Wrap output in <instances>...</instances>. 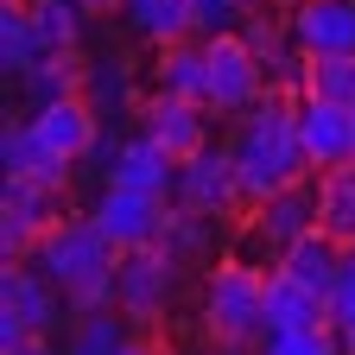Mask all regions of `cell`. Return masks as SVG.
<instances>
[{"label": "cell", "mask_w": 355, "mask_h": 355, "mask_svg": "<svg viewBox=\"0 0 355 355\" xmlns=\"http://www.w3.org/2000/svg\"><path fill=\"white\" fill-rule=\"evenodd\" d=\"M203 330L216 349H260L266 336V273L254 260H216L203 279Z\"/></svg>", "instance_id": "3"}, {"label": "cell", "mask_w": 355, "mask_h": 355, "mask_svg": "<svg viewBox=\"0 0 355 355\" xmlns=\"http://www.w3.org/2000/svg\"><path fill=\"white\" fill-rule=\"evenodd\" d=\"M165 209H171V197H146V191H127V184H102V197H96V229L127 254V248H153L159 241V229H165Z\"/></svg>", "instance_id": "10"}, {"label": "cell", "mask_w": 355, "mask_h": 355, "mask_svg": "<svg viewBox=\"0 0 355 355\" xmlns=\"http://www.w3.org/2000/svg\"><path fill=\"white\" fill-rule=\"evenodd\" d=\"M153 89L184 96V102H203V96H209V44H203V32H197V38H178V44H159V58H153Z\"/></svg>", "instance_id": "19"}, {"label": "cell", "mask_w": 355, "mask_h": 355, "mask_svg": "<svg viewBox=\"0 0 355 355\" xmlns=\"http://www.w3.org/2000/svg\"><path fill=\"white\" fill-rule=\"evenodd\" d=\"M171 203H184V209H197V216H235V209H248L241 203V178H235V153L229 146H203L197 159H184L178 165V191H171Z\"/></svg>", "instance_id": "9"}, {"label": "cell", "mask_w": 355, "mask_h": 355, "mask_svg": "<svg viewBox=\"0 0 355 355\" xmlns=\"http://www.w3.org/2000/svg\"><path fill=\"white\" fill-rule=\"evenodd\" d=\"M108 184H127V191H146V197H171L178 191V159L153 140V133H133L108 153Z\"/></svg>", "instance_id": "15"}, {"label": "cell", "mask_w": 355, "mask_h": 355, "mask_svg": "<svg viewBox=\"0 0 355 355\" xmlns=\"http://www.w3.org/2000/svg\"><path fill=\"white\" fill-rule=\"evenodd\" d=\"M0 165H7V178H32V184H51V191L70 184V159L44 146L32 121H13L0 133Z\"/></svg>", "instance_id": "16"}, {"label": "cell", "mask_w": 355, "mask_h": 355, "mask_svg": "<svg viewBox=\"0 0 355 355\" xmlns=\"http://www.w3.org/2000/svg\"><path fill=\"white\" fill-rule=\"evenodd\" d=\"M44 58H51V44H44L32 7H26V0H7V7H0V70H7V83L19 89Z\"/></svg>", "instance_id": "20"}, {"label": "cell", "mask_w": 355, "mask_h": 355, "mask_svg": "<svg viewBox=\"0 0 355 355\" xmlns=\"http://www.w3.org/2000/svg\"><path fill=\"white\" fill-rule=\"evenodd\" d=\"M32 127H38V140L51 146V153H64L70 165L102 140V108L89 102V96H58V102H44V108H32L26 114Z\"/></svg>", "instance_id": "14"}, {"label": "cell", "mask_w": 355, "mask_h": 355, "mask_svg": "<svg viewBox=\"0 0 355 355\" xmlns=\"http://www.w3.org/2000/svg\"><path fill=\"white\" fill-rule=\"evenodd\" d=\"M203 44H209V96H203V108L241 121V114L266 96V89H273V76H266V64L254 58V44L241 38V26L203 32Z\"/></svg>", "instance_id": "5"}, {"label": "cell", "mask_w": 355, "mask_h": 355, "mask_svg": "<svg viewBox=\"0 0 355 355\" xmlns=\"http://www.w3.org/2000/svg\"><path fill=\"white\" fill-rule=\"evenodd\" d=\"M83 96L96 102V108L127 102V70H121V64H114V70H108V64H89V89H83Z\"/></svg>", "instance_id": "30"}, {"label": "cell", "mask_w": 355, "mask_h": 355, "mask_svg": "<svg viewBox=\"0 0 355 355\" xmlns=\"http://www.w3.org/2000/svg\"><path fill=\"white\" fill-rule=\"evenodd\" d=\"M121 355H165V349H159V343H127Z\"/></svg>", "instance_id": "34"}, {"label": "cell", "mask_w": 355, "mask_h": 355, "mask_svg": "<svg viewBox=\"0 0 355 355\" xmlns=\"http://www.w3.org/2000/svg\"><path fill=\"white\" fill-rule=\"evenodd\" d=\"M286 19H292V44L304 58L355 51V0H298Z\"/></svg>", "instance_id": "13"}, {"label": "cell", "mask_w": 355, "mask_h": 355, "mask_svg": "<svg viewBox=\"0 0 355 355\" xmlns=\"http://www.w3.org/2000/svg\"><path fill=\"white\" fill-rule=\"evenodd\" d=\"M64 311H70L64 286L44 279L38 260H7V273H0V349L26 336H51Z\"/></svg>", "instance_id": "4"}, {"label": "cell", "mask_w": 355, "mask_h": 355, "mask_svg": "<svg viewBox=\"0 0 355 355\" xmlns=\"http://www.w3.org/2000/svg\"><path fill=\"white\" fill-rule=\"evenodd\" d=\"M127 0H83V13H121Z\"/></svg>", "instance_id": "33"}, {"label": "cell", "mask_w": 355, "mask_h": 355, "mask_svg": "<svg viewBox=\"0 0 355 355\" xmlns=\"http://www.w3.org/2000/svg\"><path fill=\"white\" fill-rule=\"evenodd\" d=\"M159 248L165 254H178V260H203L209 248H216V216H197V209H184V203H171L165 209V229H159Z\"/></svg>", "instance_id": "25"}, {"label": "cell", "mask_w": 355, "mask_h": 355, "mask_svg": "<svg viewBox=\"0 0 355 355\" xmlns=\"http://www.w3.org/2000/svg\"><path fill=\"white\" fill-rule=\"evenodd\" d=\"M298 140H304L311 178H318V171H336V165H355V108L298 96Z\"/></svg>", "instance_id": "11"}, {"label": "cell", "mask_w": 355, "mask_h": 355, "mask_svg": "<svg viewBox=\"0 0 355 355\" xmlns=\"http://www.w3.org/2000/svg\"><path fill=\"white\" fill-rule=\"evenodd\" d=\"M0 355H58V349H51V336H26L13 349H0Z\"/></svg>", "instance_id": "31"}, {"label": "cell", "mask_w": 355, "mask_h": 355, "mask_svg": "<svg viewBox=\"0 0 355 355\" xmlns=\"http://www.w3.org/2000/svg\"><path fill=\"white\" fill-rule=\"evenodd\" d=\"M336 336H343V355H355V311H349V318L336 324Z\"/></svg>", "instance_id": "32"}, {"label": "cell", "mask_w": 355, "mask_h": 355, "mask_svg": "<svg viewBox=\"0 0 355 355\" xmlns=\"http://www.w3.org/2000/svg\"><path fill=\"white\" fill-rule=\"evenodd\" d=\"M178 286H184V260L165 254L159 241L153 248H127L121 266H114V304L133 324H159L178 304Z\"/></svg>", "instance_id": "6"}, {"label": "cell", "mask_w": 355, "mask_h": 355, "mask_svg": "<svg viewBox=\"0 0 355 355\" xmlns=\"http://www.w3.org/2000/svg\"><path fill=\"white\" fill-rule=\"evenodd\" d=\"M260 7H279V13H292V7H298V0H260Z\"/></svg>", "instance_id": "35"}, {"label": "cell", "mask_w": 355, "mask_h": 355, "mask_svg": "<svg viewBox=\"0 0 355 355\" xmlns=\"http://www.w3.org/2000/svg\"><path fill=\"white\" fill-rule=\"evenodd\" d=\"M121 19H127L133 38H146L153 51H159V44H178V38H197V32H203V26H197V0H127Z\"/></svg>", "instance_id": "21"}, {"label": "cell", "mask_w": 355, "mask_h": 355, "mask_svg": "<svg viewBox=\"0 0 355 355\" xmlns=\"http://www.w3.org/2000/svg\"><path fill=\"white\" fill-rule=\"evenodd\" d=\"M318 229H330L343 248H355V165L318 171Z\"/></svg>", "instance_id": "23"}, {"label": "cell", "mask_w": 355, "mask_h": 355, "mask_svg": "<svg viewBox=\"0 0 355 355\" xmlns=\"http://www.w3.org/2000/svg\"><path fill=\"white\" fill-rule=\"evenodd\" d=\"M19 89H26V102H32V108L58 102V96H83V89H89V64H83V51H51V58H44Z\"/></svg>", "instance_id": "24"}, {"label": "cell", "mask_w": 355, "mask_h": 355, "mask_svg": "<svg viewBox=\"0 0 355 355\" xmlns=\"http://www.w3.org/2000/svg\"><path fill=\"white\" fill-rule=\"evenodd\" d=\"M279 266H286L292 279H304L311 292L336 298V286H343V266H349V248H343L330 229H311L304 241H292V248L279 254Z\"/></svg>", "instance_id": "18"}, {"label": "cell", "mask_w": 355, "mask_h": 355, "mask_svg": "<svg viewBox=\"0 0 355 355\" xmlns=\"http://www.w3.org/2000/svg\"><path fill=\"white\" fill-rule=\"evenodd\" d=\"M311 229H318V178H298V184H286L279 197L241 209V241L254 254H266V266H279V254L292 241H304Z\"/></svg>", "instance_id": "7"}, {"label": "cell", "mask_w": 355, "mask_h": 355, "mask_svg": "<svg viewBox=\"0 0 355 355\" xmlns=\"http://www.w3.org/2000/svg\"><path fill=\"white\" fill-rule=\"evenodd\" d=\"M32 260L44 266V279L64 286L70 318H76V311H108V304H114V266H121V248L96 229V216H64L58 229L38 241Z\"/></svg>", "instance_id": "2"}, {"label": "cell", "mask_w": 355, "mask_h": 355, "mask_svg": "<svg viewBox=\"0 0 355 355\" xmlns=\"http://www.w3.org/2000/svg\"><path fill=\"white\" fill-rule=\"evenodd\" d=\"M229 153H235V178H241V203H266V197H279L286 184L311 178V159H304V140H298V96H292V89H266V96L241 114Z\"/></svg>", "instance_id": "1"}, {"label": "cell", "mask_w": 355, "mask_h": 355, "mask_svg": "<svg viewBox=\"0 0 355 355\" xmlns=\"http://www.w3.org/2000/svg\"><path fill=\"white\" fill-rule=\"evenodd\" d=\"M58 197L51 184H32V178H7V197H0V254L7 260H32L38 241L58 229Z\"/></svg>", "instance_id": "8"}, {"label": "cell", "mask_w": 355, "mask_h": 355, "mask_svg": "<svg viewBox=\"0 0 355 355\" xmlns=\"http://www.w3.org/2000/svg\"><path fill=\"white\" fill-rule=\"evenodd\" d=\"M127 311L108 304V311H76L70 330H64V355H121L133 336H127Z\"/></svg>", "instance_id": "22"}, {"label": "cell", "mask_w": 355, "mask_h": 355, "mask_svg": "<svg viewBox=\"0 0 355 355\" xmlns=\"http://www.w3.org/2000/svg\"><path fill=\"white\" fill-rule=\"evenodd\" d=\"M32 7V19H38V32H44V44L51 51H83V0H26Z\"/></svg>", "instance_id": "27"}, {"label": "cell", "mask_w": 355, "mask_h": 355, "mask_svg": "<svg viewBox=\"0 0 355 355\" xmlns=\"http://www.w3.org/2000/svg\"><path fill=\"white\" fill-rule=\"evenodd\" d=\"M140 133H153V140H159L178 165H184V159H197V153L209 146V108L153 89V96L140 102Z\"/></svg>", "instance_id": "12"}, {"label": "cell", "mask_w": 355, "mask_h": 355, "mask_svg": "<svg viewBox=\"0 0 355 355\" xmlns=\"http://www.w3.org/2000/svg\"><path fill=\"white\" fill-rule=\"evenodd\" d=\"M298 96H318V102L355 108V51H343V58H304Z\"/></svg>", "instance_id": "26"}, {"label": "cell", "mask_w": 355, "mask_h": 355, "mask_svg": "<svg viewBox=\"0 0 355 355\" xmlns=\"http://www.w3.org/2000/svg\"><path fill=\"white\" fill-rule=\"evenodd\" d=\"M254 7H260V0H197V26H203V32H229V26H241Z\"/></svg>", "instance_id": "29"}, {"label": "cell", "mask_w": 355, "mask_h": 355, "mask_svg": "<svg viewBox=\"0 0 355 355\" xmlns=\"http://www.w3.org/2000/svg\"><path fill=\"white\" fill-rule=\"evenodd\" d=\"M311 324H330V298L292 279L286 266H266V330H311Z\"/></svg>", "instance_id": "17"}, {"label": "cell", "mask_w": 355, "mask_h": 355, "mask_svg": "<svg viewBox=\"0 0 355 355\" xmlns=\"http://www.w3.org/2000/svg\"><path fill=\"white\" fill-rule=\"evenodd\" d=\"M254 355H343L336 324H311V330H266Z\"/></svg>", "instance_id": "28"}]
</instances>
